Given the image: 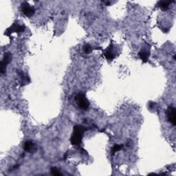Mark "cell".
Wrapping results in <instances>:
<instances>
[{"mask_svg": "<svg viewBox=\"0 0 176 176\" xmlns=\"http://www.w3.org/2000/svg\"><path fill=\"white\" fill-rule=\"evenodd\" d=\"M104 55H105V57H106V59L108 60H112L115 58L116 55H115V52L114 51V45H113L111 44L110 46H109L106 50H105Z\"/></svg>", "mask_w": 176, "mask_h": 176, "instance_id": "cell-8", "label": "cell"}, {"mask_svg": "<svg viewBox=\"0 0 176 176\" xmlns=\"http://www.w3.org/2000/svg\"><path fill=\"white\" fill-rule=\"evenodd\" d=\"M171 2H166V1H161L159 2L158 3V5L159 6L160 8L163 10H167L169 7Z\"/></svg>", "mask_w": 176, "mask_h": 176, "instance_id": "cell-10", "label": "cell"}, {"mask_svg": "<svg viewBox=\"0 0 176 176\" xmlns=\"http://www.w3.org/2000/svg\"><path fill=\"white\" fill-rule=\"evenodd\" d=\"M122 147V145H116L114 146V147L112 148V151H111V153L112 155H114L115 153H116L117 151H120Z\"/></svg>", "mask_w": 176, "mask_h": 176, "instance_id": "cell-13", "label": "cell"}, {"mask_svg": "<svg viewBox=\"0 0 176 176\" xmlns=\"http://www.w3.org/2000/svg\"><path fill=\"white\" fill-rule=\"evenodd\" d=\"M21 9H22V11L24 15L28 17L33 16L35 13V9L34 7L31 6L29 3L26 2H23L22 4H21Z\"/></svg>", "mask_w": 176, "mask_h": 176, "instance_id": "cell-4", "label": "cell"}, {"mask_svg": "<svg viewBox=\"0 0 176 176\" xmlns=\"http://www.w3.org/2000/svg\"><path fill=\"white\" fill-rule=\"evenodd\" d=\"M23 149L28 153H34L37 151V148L34 142L31 141H26L24 144Z\"/></svg>", "mask_w": 176, "mask_h": 176, "instance_id": "cell-7", "label": "cell"}, {"mask_svg": "<svg viewBox=\"0 0 176 176\" xmlns=\"http://www.w3.org/2000/svg\"><path fill=\"white\" fill-rule=\"evenodd\" d=\"M138 55L143 62H147L149 57V52L146 50L145 49H142L138 53Z\"/></svg>", "mask_w": 176, "mask_h": 176, "instance_id": "cell-9", "label": "cell"}, {"mask_svg": "<svg viewBox=\"0 0 176 176\" xmlns=\"http://www.w3.org/2000/svg\"><path fill=\"white\" fill-rule=\"evenodd\" d=\"M83 50L86 54H89L91 51H92V48L91 47V45L90 44H86L84 45Z\"/></svg>", "mask_w": 176, "mask_h": 176, "instance_id": "cell-12", "label": "cell"}, {"mask_svg": "<svg viewBox=\"0 0 176 176\" xmlns=\"http://www.w3.org/2000/svg\"><path fill=\"white\" fill-rule=\"evenodd\" d=\"M75 100L78 104L79 107L84 110H87L90 107V102L86 98L85 94L80 92L76 95Z\"/></svg>", "mask_w": 176, "mask_h": 176, "instance_id": "cell-2", "label": "cell"}, {"mask_svg": "<svg viewBox=\"0 0 176 176\" xmlns=\"http://www.w3.org/2000/svg\"><path fill=\"white\" fill-rule=\"evenodd\" d=\"M24 30H25V26H21L18 23H15L6 30V31L5 32V34L9 35L10 34H12L13 33H23Z\"/></svg>", "mask_w": 176, "mask_h": 176, "instance_id": "cell-5", "label": "cell"}, {"mask_svg": "<svg viewBox=\"0 0 176 176\" xmlns=\"http://www.w3.org/2000/svg\"><path fill=\"white\" fill-rule=\"evenodd\" d=\"M86 129L81 125H75L74 127L72 134L70 138V142L72 145L79 146L82 142V139Z\"/></svg>", "mask_w": 176, "mask_h": 176, "instance_id": "cell-1", "label": "cell"}, {"mask_svg": "<svg viewBox=\"0 0 176 176\" xmlns=\"http://www.w3.org/2000/svg\"><path fill=\"white\" fill-rule=\"evenodd\" d=\"M12 61V54L10 52H6L3 55V57L2 59V61L0 63V72L1 74L4 73L6 70V65L9 64V63Z\"/></svg>", "mask_w": 176, "mask_h": 176, "instance_id": "cell-3", "label": "cell"}, {"mask_svg": "<svg viewBox=\"0 0 176 176\" xmlns=\"http://www.w3.org/2000/svg\"><path fill=\"white\" fill-rule=\"evenodd\" d=\"M50 171H51L52 174L53 175L57 176V175H62V173L59 171V169H58L57 167H52V168H51V170Z\"/></svg>", "mask_w": 176, "mask_h": 176, "instance_id": "cell-11", "label": "cell"}, {"mask_svg": "<svg viewBox=\"0 0 176 176\" xmlns=\"http://www.w3.org/2000/svg\"><path fill=\"white\" fill-rule=\"evenodd\" d=\"M167 117L168 120L172 125H176V114L175 108L173 106H169L167 109Z\"/></svg>", "mask_w": 176, "mask_h": 176, "instance_id": "cell-6", "label": "cell"}]
</instances>
